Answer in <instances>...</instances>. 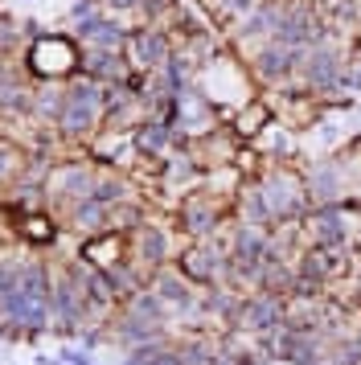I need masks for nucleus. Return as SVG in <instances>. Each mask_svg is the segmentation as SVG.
<instances>
[{
  "mask_svg": "<svg viewBox=\"0 0 361 365\" xmlns=\"http://www.w3.org/2000/svg\"><path fill=\"white\" fill-rule=\"evenodd\" d=\"M180 135L177 128H168L164 119H140L136 128H131V152H140V156H156V160H168L173 152H177Z\"/></svg>",
  "mask_w": 361,
  "mask_h": 365,
  "instance_id": "9b49d317",
  "label": "nucleus"
},
{
  "mask_svg": "<svg viewBox=\"0 0 361 365\" xmlns=\"http://www.w3.org/2000/svg\"><path fill=\"white\" fill-rule=\"evenodd\" d=\"M62 107H66V86L62 83L33 86V119H37V123H58Z\"/></svg>",
  "mask_w": 361,
  "mask_h": 365,
  "instance_id": "aec40b11",
  "label": "nucleus"
},
{
  "mask_svg": "<svg viewBox=\"0 0 361 365\" xmlns=\"http://www.w3.org/2000/svg\"><path fill=\"white\" fill-rule=\"evenodd\" d=\"M267 123H275V119H271V107H267L263 99H246L243 107H238V115H234L230 128H234L238 140H259Z\"/></svg>",
  "mask_w": 361,
  "mask_h": 365,
  "instance_id": "a211bd4d",
  "label": "nucleus"
},
{
  "mask_svg": "<svg viewBox=\"0 0 361 365\" xmlns=\"http://www.w3.org/2000/svg\"><path fill=\"white\" fill-rule=\"evenodd\" d=\"M16 173H21V156L13 148H0V181H9Z\"/></svg>",
  "mask_w": 361,
  "mask_h": 365,
  "instance_id": "4be33fe9",
  "label": "nucleus"
},
{
  "mask_svg": "<svg viewBox=\"0 0 361 365\" xmlns=\"http://www.w3.org/2000/svg\"><path fill=\"white\" fill-rule=\"evenodd\" d=\"M234 324L246 332H275L288 324V299L283 296H271V292H255V296L238 299V308H234Z\"/></svg>",
  "mask_w": 361,
  "mask_h": 365,
  "instance_id": "0eeeda50",
  "label": "nucleus"
},
{
  "mask_svg": "<svg viewBox=\"0 0 361 365\" xmlns=\"http://www.w3.org/2000/svg\"><path fill=\"white\" fill-rule=\"evenodd\" d=\"M66 361H70V365H95V357H91V353H74V349H70V353H66Z\"/></svg>",
  "mask_w": 361,
  "mask_h": 365,
  "instance_id": "393cba45",
  "label": "nucleus"
},
{
  "mask_svg": "<svg viewBox=\"0 0 361 365\" xmlns=\"http://www.w3.org/2000/svg\"><path fill=\"white\" fill-rule=\"evenodd\" d=\"M78 74L95 78L103 86H123L136 78V66L128 62L123 50H95V46H82L78 53Z\"/></svg>",
  "mask_w": 361,
  "mask_h": 365,
  "instance_id": "9d476101",
  "label": "nucleus"
},
{
  "mask_svg": "<svg viewBox=\"0 0 361 365\" xmlns=\"http://www.w3.org/2000/svg\"><path fill=\"white\" fill-rule=\"evenodd\" d=\"M325 37H328V21L320 17L316 0H292L288 21H283V29H279V41L304 50V46H316V41H325Z\"/></svg>",
  "mask_w": 361,
  "mask_h": 365,
  "instance_id": "1a4fd4ad",
  "label": "nucleus"
},
{
  "mask_svg": "<svg viewBox=\"0 0 361 365\" xmlns=\"http://www.w3.org/2000/svg\"><path fill=\"white\" fill-rule=\"evenodd\" d=\"M49 185H54V189H58L70 205H78V201L95 197L98 173L91 165H78V160H74V165H58V168H54V173L46 177V189H49Z\"/></svg>",
  "mask_w": 361,
  "mask_h": 365,
  "instance_id": "f8f14e48",
  "label": "nucleus"
},
{
  "mask_svg": "<svg viewBox=\"0 0 361 365\" xmlns=\"http://www.w3.org/2000/svg\"><path fill=\"white\" fill-rule=\"evenodd\" d=\"M98 4H103V13H140L144 0H98Z\"/></svg>",
  "mask_w": 361,
  "mask_h": 365,
  "instance_id": "5701e85b",
  "label": "nucleus"
},
{
  "mask_svg": "<svg viewBox=\"0 0 361 365\" xmlns=\"http://www.w3.org/2000/svg\"><path fill=\"white\" fill-rule=\"evenodd\" d=\"M70 222H74V230H78L82 238H95V234H107L111 210H107V205H98V201L91 197V201H78V205H70Z\"/></svg>",
  "mask_w": 361,
  "mask_h": 365,
  "instance_id": "6ab92c4d",
  "label": "nucleus"
},
{
  "mask_svg": "<svg viewBox=\"0 0 361 365\" xmlns=\"http://www.w3.org/2000/svg\"><path fill=\"white\" fill-rule=\"evenodd\" d=\"M295 53H300L295 46L271 37L255 53H246L243 62L259 86H267V91H288V86H295Z\"/></svg>",
  "mask_w": 361,
  "mask_h": 365,
  "instance_id": "f03ea898",
  "label": "nucleus"
},
{
  "mask_svg": "<svg viewBox=\"0 0 361 365\" xmlns=\"http://www.w3.org/2000/svg\"><path fill=\"white\" fill-rule=\"evenodd\" d=\"M95 201L98 205H119V201H128V181L123 177H98V185H95Z\"/></svg>",
  "mask_w": 361,
  "mask_h": 365,
  "instance_id": "412c9836",
  "label": "nucleus"
},
{
  "mask_svg": "<svg viewBox=\"0 0 361 365\" xmlns=\"http://www.w3.org/2000/svg\"><path fill=\"white\" fill-rule=\"evenodd\" d=\"M173 37H168V29H161V25H136L131 29V37H128V62L140 74H156V70L173 58Z\"/></svg>",
  "mask_w": 361,
  "mask_h": 365,
  "instance_id": "423d86ee",
  "label": "nucleus"
},
{
  "mask_svg": "<svg viewBox=\"0 0 361 365\" xmlns=\"http://www.w3.org/2000/svg\"><path fill=\"white\" fill-rule=\"evenodd\" d=\"M4 70H9V66H4V62H0V78H4Z\"/></svg>",
  "mask_w": 361,
  "mask_h": 365,
  "instance_id": "a878e982",
  "label": "nucleus"
},
{
  "mask_svg": "<svg viewBox=\"0 0 361 365\" xmlns=\"http://www.w3.org/2000/svg\"><path fill=\"white\" fill-rule=\"evenodd\" d=\"M164 259H168V242H164V230L161 226H148V222H140L136 226V267H140V275H156L164 267Z\"/></svg>",
  "mask_w": 361,
  "mask_h": 365,
  "instance_id": "ddd939ff",
  "label": "nucleus"
},
{
  "mask_svg": "<svg viewBox=\"0 0 361 365\" xmlns=\"http://www.w3.org/2000/svg\"><path fill=\"white\" fill-rule=\"evenodd\" d=\"M341 267V250H325V247H304L300 250V259H295V275L312 287H320L328 283V275Z\"/></svg>",
  "mask_w": 361,
  "mask_h": 365,
  "instance_id": "2eb2a0df",
  "label": "nucleus"
},
{
  "mask_svg": "<svg viewBox=\"0 0 361 365\" xmlns=\"http://www.w3.org/2000/svg\"><path fill=\"white\" fill-rule=\"evenodd\" d=\"M234 214H238V222H246V226H275V214H271V205H267V197H263L259 181H250V185L238 189Z\"/></svg>",
  "mask_w": 361,
  "mask_h": 365,
  "instance_id": "dca6fc26",
  "label": "nucleus"
},
{
  "mask_svg": "<svg viewBox=\"0 0 361 365\" xmlns=\"http://www.w3.org/2000/svg\"><path fill=\"white\" fill-rule=\"evenodd\" d=\"M259 189H263V197H267V205H271L275 222H304V217H308L312 201H308L304 181H300L295 173H288V168H271V173L259 181Z\"/></svg>",
  "mask_w": 361,
  "mask_h": 365,
  "instance_id": "7ed1b4c3",
  "label": "nucleus"
},
{
  "mask_svg": "<svg viewBox=\"0 0 361 365\" xmlns=\"http://www.w3.org/2000/svg\"><path fill=\"white\" fill-rule=\"evenodd\" d=\"M25 234H33V238H54V226L49 222H25Z\"/></svg>",
  "mask_w": 361,
  "mask_h": 365,
  "instance_id": "b1692460",
  "label": "nucleus"
},
{
  "mask_svg": "<svg viewBox=\"0 0 361 365\" xmlns=\"http://www.w3.org/2000/svg\"><path fill=\"white\" fill-rule=\"evenodd\" d=\"M177 271L189 283H205V287L226 283L230 247H218V242H210V238H201V242H193L189 250H180V267H177Z\"/></svg>",
  "mask_w": 361,
  "mask_h": 365,
  "instance_id": "20e7f679",
  "label": "nucleus"
},
{
  "mask_svg": "<svg viewBox=\"0 0 361 365\" xmlns=\"http://www.w3.org/2000/svg\"><path fill=\"white\" fill-rule=\"evenodd\" d=\"M128 37H131L128 25H123V21H111V13H107V17H98L95 25L78 37V46H95V50H128Z\"/></svg>",
  "mask_w": 361,
  "mask_h": 365,
  "instance_id": "f3484780",
  "label": "nucleus"
},
{
  "mask_svg": "<svg viewBox=\"0 0 361 365\" xmlns=\"http://www.w3.org/2000/svg\"><path fill=\"white\" fill-rule=\"evenodd\" d=\"M304 226H308L312 247L325 250H345L353 238V214L345 205H316V210H308Z\"/></svg>",
  "mask_w": 361,
  "mask_h": 365,
  "instance_id": "6e6552de",
  "label": "nucleus"
},
{
  "mask_svg": "<svg viewBox=\"0 0 361 365\" xmlns=\"http://www.w3.org/2000/svg\"><path fill=\"white\" fill-rule=\"evenodd\" d=\"M103 111H107V86L86 74H74L66 83V107L54 128L62 132V140H91L103 128Z\"/></svg>",
  "mask_w": 361,
  "mask_h": 365,
  "instance_id": "f257e3e1",
  "label": "nucleus"
},
{
  "mask_svg": "<svg viewBox=\"0 0 361 365\" xmlns=\"http://www.w3.org/2000/svg\"><path fill=\"white\" fill-rule=\"evenodd\" d=\"M222 214H226V205L213 197V189H193L189 197H180L177 222H180V230L189 234L193 242H201V238H213V234H218Z\"/></svg>",
  "mask_w": 361,
  "mask_h": 365,
  "instance_id": "39448f33",
  "label": "nucleus"
},
{
  "mask_svg": "<svg viewBox=\"0 0 361 365\" xmlns=\"http://www.w3.org/2000/svg\"><path fill=\"white\" fill-rule=\"evenodd\" d=\"M152 292L164 299L168 312H193L197 308L193 287H189V279H185L180 271H156V275H152Z\"/></svg>",
  "mask_w": 361,
  "mask_h": 365,
  "instance_id": "4468645a",
  "label": "nucleus"
}]
</instances>
